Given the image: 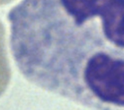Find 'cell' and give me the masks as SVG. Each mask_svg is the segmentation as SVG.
<instances>
[{"instance_id": "cell-1", "label": "cell", "mask_w": 124, "mask_h": 110, "mask_svg": "<svg viewBox=\"0 0 124 110\" xmlns=\"http://www.w3.org/2000/svg\"><path fill=\"white\" fill-rule=\"evenodd\" d=\"M4 31L0 21V96L7 87L10 77V70L5 47Z\"/></svg>"}, {"instance_id": "cell-2", "label": "cell", "mask_w": 124, "mask_h": 110, "mask_svg": "<svg viewBox=\"0 0 124 110\" xmlns=\"http://www.w3.org/2000/svg\"><path fill=\"white\" fill-rule=\"evenodd\" d=\"M13 0H0V5L8 3Z\"/></svg>"}]
</instances>
